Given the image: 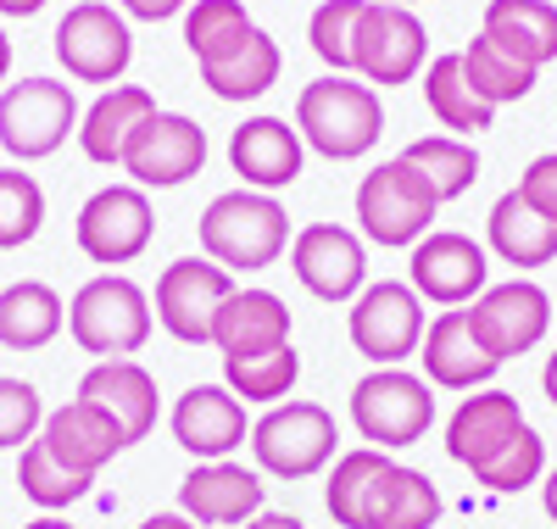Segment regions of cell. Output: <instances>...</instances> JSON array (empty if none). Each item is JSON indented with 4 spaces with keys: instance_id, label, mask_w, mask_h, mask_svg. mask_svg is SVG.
Listing matches in <instances>:
<instances>
[{
    "instance_id": "ab89813d",
    "label": "cell",
    "mask_w": 557,
    "mask_h": 529,
    "mask_svg": "<svg viewBox=\"0 0 557 529\" xmlns=\"http://www.w3.org/2000/svg\"><path fill=\"white\" fill-rule=\"evenodd\" d=\"M362 7L368 0H318V12L307 23V45L330 73H351V45H357Z\"/></svg>"
},
{
    "instance_id": "7402d4cb",
    "label": "cell",
    "mask_w": 557,
    "mask_h": 529,
    "mask_svg": "<svg viewBox=\"0 0 557 529\" xmlns=\"http://www.w3.org/2000/svg\"><path fill=\"white\" fill-rule=\"evenodd\" d=\"M524 429V407H519V396H507V391H496V384H485V391H474V396H462L457 402V413L446 418V457L457 463V468H485L507 441H513Z\"/></svg>"
},
{
    "instance_id": "3957f363",
    "label": "cell",
    "mask_w": 557,
    "mask_h": 529,
    "mask_svg": "<svg viewBox=\"0 0 557 529\" xmlns=\"http://www.w3.org/2000/svg\"><path fill=\"white\" fill-rule=\"evenodd\" d=\"M151 323H157L151 296L139 291L128 273H96L89 284H78V296L67 302V334H73V346L89 352L96 362L146 352Z\"/></svg>"
},
{
    "instance_id": "9a60e30c",
    "label": "cell",
    "mask_w": 557,
    "mask_h": 529,
    "mask_svg": "<svg viewBox=\"0 0 557 529\" xmlns=\"http://www.w3.org/2000/svg\"><path fill=\"white\" fill-rule=\"evenodd\" d=\"M469 323L480 334V346L496 362H519L524 352H535L552 329V296L535 279H502L485 284L480 302L469 307Z\"/></svg>"
},
{
    "instance_id": "8d00e7d4",
    "label": "cell",
    "mask_w": 557,
    "mask_h": 529,
    "mask_svg": "<svg viewBox=\"0 0 557 529\" xmlns=\"http://www.w3.org/2000/svg\"><path fill=\"white\" fill-rule=\"evenodd\" d=\"M89 485H96V479L73 473L67 463H57L51 452H45V441H28L23 457H17V491H23L34 507H45V513H62V507L84 502Z\"/></svg>"
},
{
    "instance_id": "7c38bea8",
    "label": "cell",
    "mask_w": 557,
    "mask_h": 529,
    "mask_svg": "<svg viewBox=\"0 0 557 529\" xmlns=\"http://www.w3.org/2000/svg\"><path fill=\"white\" fill-rule=\"evenodd\" d=\"M57 62L78 84H107L112 89L134 62L128 17L117 7H107V0H78V7H67V17L57 23Z\"/></svg>"
},
{
    "instance_id": "681fc988",
    "label": "cell",
    "mask_w": 557,
    "mask_h": 529,
    "mask_svg": "<svg viewBox=\"0 0 557 529\" xmlns=\"http://www.w3.org/2000/svg\"><path fill=\"white\" fill-rule=\"evenodd\" d=\"M23 529H78V524H67V518H57V513H39V518L23 524Z\"/></svg>"
},
{
    "instance_id": "ffe728a7",
    "label": "cell",
    "mask_w": 557,
    "mask_h": 529,
    "mask_svg": "<svg viewBox=\"0 0 557 529\" xmlns=\"http://www.w3.org/2000/svg\"><path fill=\"white\" fill-rule=\"evenodd\" d=\"M301 162H307V139L285 118H246L228 134V168L240 173L246 189H262V196L290 189L301 179Z\"/></svg>"
},
{
    "instance_id": "836d02e7",
    "label": "cell",
    "mask_w": 557,
    "mask_h": 529,
    "mask_svg": "<svg viewBox=\"0 0 557 529\" xmlns=\"http://www.w3.org/2000/svg\"><path fill=\"white\" fill-rule=\"evenodd\" d=\"M251 17L240 0H190V12H184V45H190V57L207 67V62H223L228 51H240L251 39Z\"/></svg>"
},
{
    "instance_id": "7bdbcfd3",
    "label": "cell",
    "mask_w": 557,
    "mask_h": 529,
    "mask_svg": "<svg viewBox=\"0 0 557 529\" xmlns=\"http://www.w3.org/2000/svg\"><path fill=\"white\" fill-rule=\"evenodd\" d=\"M123 17H139V23H162V17H178L190 12V0H117Z\"/></svg>"
},
{
    "instance_id": "6da1fadb",
    "label": "cell",
    "mask_w": 557,
    "mask_h": 529,
    "mask_svg": "<svg viewBox=\"0 0 557 529\" xmlns=\"http://www.w3.org/2000/svg\"><path fill=\"white\" fill-rule=\"evenodd\" d=\"M296 128L301 139L330 157V162H357L380 146L385 134V107H380V89L362 84L351 73H323L296 95Z\"/></svg>"
},
{
    "instance_id": "4fadbf2b",
    "label": "cell",
    "mask_w": 557,
    "mask_h": 529,
    "mask_svg": "<svg viewBox=\"0 0 557 529\" xmlns=\"http://www.w3.org/2000/svg\"><path fill=\"white\" fill-rule=\"evenodd\" d=\"M201 168H207V128L196 118H184V112L157 107L123 146V173L139 189H178Z\"/></svg>"
},
{
    "instance_id": "2e32d148",
    "label": "cell",
    "mask_w": 557,
    "mask_h": 529,
    "mask_svg": "<svg viewBox=\"0 0 557 529\" xmlns=\"http://www.w3.org/2000/svg\"><path fill=\"white\" fill-rule=\"evenodd\" d=\"M290 273L301 279V291L318 296L323 307H346L362 296L368 284V246L362 234L346 223H307L290 239Z\"/></svg>"
},
{
    "instance_id": "484cf974",
    "label": "cell",
    "mask_w": 557,
    "mask_h": 529,
    "mask_svg": "<svg viewBox=\"0 0 557 529\" xmlns=\"http://www.w3.org/2000/svg\"><path fill=\"white\" fill-rule=\"evenodd\" d=\"M157 112V95L146 84H112L96 95V107L78 118V151L101 168H123L128 134Z\"/></svg>"
},
{
    "instance_id": "7a4b0ae2",
    "label": "cell",
    "mask_w": 557,
    "mask_h": 529,
    "mask_svg": "<svg viewBox=\"0 0 557 529\" xmlns=\"http://www.w3.org/2000/svg\"><path fill=\"white\" fill-rule=\"evenodd\" d=\"M201 251L228 273H262L290 251V212L262 189H223L201 212Z\"/></svg>"
},
{
    "instance_id": "f1b7e54d",
    "label": "cell",
    "mask_w": 557,
    "mask_h": 529,
    "mask_svg": "<svg viewBox=\"0 0 557 529\" xmlns=\"http://www.w3.org/2000/svg\"><path fill=\"white\" fill-rule=\"evenodd\" d=\"M67 329V302L45 279H17L0 291V346L7 352H45Z\"/></svg>"
},
{
    "instance_id": "f35d334b",
    "label": "cell",
    "mask_w": 557,
    "mask_h": 529,
    "mask_svg": "<svg viewBox=\"0 0 557 529\" xmlns=\"http://www.w3.org/2000/svg\"><path fill=\"white\" fill-rule=\"evenodd\" d=\"M45 229V189L23 168H0V251H17Z\"/></svg>"
},
{
    "instance_id": "e0dca14e",
    "label": "cell",
    "mask_w": 557,
    "mask_h": 529,
    "mask_svg": "<svg viewBox=\"0 0 557 529\" xmlns=\"http://www.w3.org/2000/svg\"><path fill=\"white\" fill-rule=\"evenodd\" d=\"M168 429L196 463H223V457H235L251 441L246 402L228 391V384H190V391L173 402Z\"/></svg>"
},
{
    "instance_id": "bcb514c9",
    "label": "cell",
    "mask_w": 557,
    "mask_h": 529,
    "mask_svg": "<svg viewBox=\"0 0 557 529\" xmlns=\"http://www.w3.org/2000/svg\"><path fill=\"white\" fill-rule=\"evenodd\" d=\"M541 507H546V518L557 524V468H546V479H541Z\"/></svg>"
},
{
    "instance_id": "7dc6e473",
    "label": "cell",
    "mask_w": 557,
    "mask_h": 529,
    "mask_svg": "<svg viewBox=\"0 0 557 529\" xmlns=\"http://www.w3.org/2000/svg\"><path fill=\"white\" fill-rule=\"evenodd\" d=\"M45 12V0H0V17H34Z\"/></svg>"
},
{
    "instance_id": "74e56055",
    "label": "cell",
    "mask_w": 557,
    "mask_h": 529,
    "mask_svg": "<svg viewBox=\"0 0 557 529\" xmlns=\"http://www.w3.org/2000/svg\"><path fill=\"white\" fill-rule=\"evenodd\" d=\"M474 479H480V485H485L491 496H519V491L541 485V479H546V441L524 423L519 435L507 441L485 468H474Z\"/></svg>"
},
{
    "instance_id": "cb8c5ba5",
    "label": "cell",
    "mask_w": 557,
    "mask_h": 529,
    "mask_svg": "<svg viewBox=\"0 0 557 529\" xmlns=\"http://www.w3.org/2000/svg\"><path fill=\"white\" fill-rule=\"evenodd\" d=\"M39 441L45 452H51L57 463H67L73 473H89L96 479L117 452H128V435L101 413V407H89V402H67L57 413H45V429H39Z\"/></svg>"
},
{
    "instance_id": "e575fe53",
    "label": "cell",
    "mask_w": 557,
    "mask_h": 529,
    "mask_svg": "<svg viewBox=\"0 0 557 529\" xmlns=\"http://www.w3.org/2000/svg\"><path fill=\"white\" fill-rule=\"evenodd\" d=\"M462 73H469V84L480 89V101H491V107L524 101V95L535 89V67H524L519 57H507L491 34L469 39V51H462Z\"/></svg>"
},
{
    "instance_id": "f546056e",
    "label": "cell",
    "mask_w": 557,
    "mask_h": 529,
    "mask_svg": "<svg viewBox=\"0 0 557 529\" xmlns=\"http://www.w3.org/2000/svg\"><path fill=\"white\" fill-rule=\"evenodd\" d=\"M424 101H430L435 123L451 128L457 139H469V134L496 123V107L480 101V89L469 84V73H462V51H446L424 67Z\"/></svg>"
},
{
    "instance_id": "1f68e13d",
    "label": "cell",
    "mask_w": 557,
    "mask_h": 529,
    "mask_svg": "<svg viewBox=\"0 0 557 529\" xmlns=\"http://www.w3.org/2000/svg\"><path fill=\"white\" fill-rule=\"evenodd\" d=\"M407 168L424 173V184L435 189V201H457V196H469L474 179H480V151L469 146V139H457V134H424V139H412V146L401 151Z\"/></svg>"
},
{
    "instance_id": "f6af8a7d",
    "label": "cell",
    "mask_w": 557,
    "mask_h": 529,
    "mask_svg": "<svg viewBox=\"0 0 557 529\" xmlns=\"http://www.w3.org/2000/svg\"><path fill=\"white\" fill-rule=\"evenodd\" d=\"M139 529H201V524H190L184 513H151V518L139 524Z\"/></svg>"
},
{
    "instance_id": "52a82bcc",
    "label": "cell",
    "mask_w": 557,
    "mask_h": 529,
    "mask_svg": "<svg viewBox=\"0 0 557 529\" xmlns=\"http://www.w3.org/2000/svg\"><path fill=\"white\" fill-rule=\"evenodd\" d=\"M424 296L407 279H368L362 296L346 312V334L351 346L374 362V368H401L407 357H418L424 341Z\"/></svg>"
},
{
    "instance_id": "83f0119b",
    "label": "cell",
    "mask_w": 557,
    "mask_h": 529,
    "mask_svg": "<svg viewBox=\"0 0 557 529\" xmlns=\"http://www.w3.org/2000/svg\"><path fill=\"white\" fill-rule=\"evenodd\" d=\"M480 34L541 73L546 62H557V0H491Z\"/></svg>"
},
{
    "instance_id": "c3c4849f",
    "label": "cell",
    "mask_w": 557,
    "mask_h": 529,
    "mask_svg": "<svg viewBox=\"0 0 557 529\" xmlns=\"http://www.w3.org/2000/svg\"><path fill=\"white\" fill-rule=\"evenodd\" d=\"M541 391H546V402L557 407V352L546 357V368H541Z\"/></svg>"
},
{
    "instance_id": "d4e9b609",
    "label": "cell",
    "mask_w": 557,
    "mask_h": 529,
    "mask_svg": "<svg viewBox=\"0 0 557 529\" xmlns=\"http://www.w3.org/2000/svg\"><path fill=\"white\" fill-rule=\"evenodd\" d=\"M441 513H446L441 485L424 468H407L396 457L362 496V529H435Z\"/></svg>"
},
{
    "instance_id": "ac0fdd59",
    "label": "cell",
    "mask_w": 557,
    "mask_h": 529,
    "mask_svg": "<svg viewBox=\"0 0 557 529\" xmlns=\"http://www.w3.org/2000/svg\"><path fill=\"white\" fill-rule=\"evenodd\" d=\"M262 502H268L262 473L235 463V457L196 463L178 485V513L190 524H201V529H240L262 513Z\"/></svg>"
},
{
    "instance_id": "8992f818",
    "label": "cell",
    "mask_w": 557,
    "mask_h": 529,
    "mask_svg": "<svg viewBox=\"0 0 557 529\" xmlns=\"http://www.w3.org/2000/svg\"><path fill=\"white\" fill-rule=\"evenodd\" d=\"M341 429H335V413L318 407V402H278L268 407L257 423H251V457H257V473H273V479H312L323 473L341 452Z\"/></svg>"
},
{
    "instance_id": "d6986e66",
    "label": "cell",
    "mask_w": 557,
    "mask_h": 529,
    "mask_svg": "<svg viewBox=\"0 0 557 529\" xmlns=\"http://www.w3.org/2000/svg\"><path fill=\"white\" fill-rule=\"evenodd\" d=\"M418 357H424V379L435 391H485L496 379V357L480 346V334L469 323V307H446L430 318L424 341H418Z\"/></svg>"
},
{
    "instance_id": "d6a6232c",
    "label": "cell",
    "mask_w": 557,
    "mask_h": 529,
    "mask_svg": "<svg viewBox=\"0 0 557 529\" xmlns=\"http://www.w3.org/2000/svg\"><path fill=\"white\" fill-rule=\"evenodd\" d=\"M296 379H301V352L296 341L278 346V352H262V357H235L223 362V384L235 391L246 407H278L296 396Z\"/></svg>"
},
{
    "instance_id": "277c9868",
    "label": "cell",
    "mask_w": 557,
    "mask_h": 529,
    "mask_svg": "<svg viewBox=\"0 0 557 529\" xmlns=\"http://www.w3.org/2000/svg\"><path fill=\"white\" fill-rule=\"evenodd\" d=\"M351 423L368 446L401 452L430 435L435 423V384L412 368H368L351 384Z\"/></svg>"
},
{
    "instance_id": "5bb4252c",
    "label": "cell",
    "mask_w": 557,
    "mask_h": 529,
    "mask_svg": "<svg viewBox=\"0 0 557 529\" xmlns=\"http://www.w3.org/2000/svg\"><path fill=\"white\" fill-rule=\"evenodd\" d=\"M407 284L424 302L446 307H474L480 291L491 284V257L480 239L457 234V229H430L418 246L407 251Z\"/></svg>"
},
{
    "instance_id": "30bf717a",
    "label": "cell",
    "mask_w": 557,
    "mask_h": 529,
    "mask_svg": "<svg viewBox=\"0 0 557 529\" xmlns=\"http://www.w3.org/2000/svg\"><path fill=\"white\" fill-rule=\"evenodd\" d=\"M157 234V207L139 184H107L96 189L84 207H78V223H73V239L89 262H101L107 273L134 262L139 251L151 246Z\"/></svg>"
},
{
    "instance_id": "8fae6325",
    "label": "cell",
    "mask_w": 557,
    "mask_h": 529,
    "mask_svg": "<svg viewBox=\"0 0 557 529\" xmlns=\"http://www.w3.org/2000/svg\"><path fill=\"white\" fill-rule=\"evenodd\" d=\"M235 296V273L218 268L212 257H178L157 273V323L178 346H212L218 307Z\"/></svg>"
},
{
    "instance_id": "d590c367",
    "label": "cell",
    "mask_w": 557,
    "mask_h": 529,
    "mask_svg": "<svg viewBox=\"0 0 557 529\" xmlns=\"http://www.w3.org/2000/svg\"><path fill=\"white\" fill-rule=\"evenodd\" d=\"M385 468H391V452H380V446H351L335 457L330 485H323V507H330V518L341 529H362V496Z\"/></svg>"
},
{
    "instance_id": "816d5d0a",
    "label": "cell",
    "mask_w": 557,
    "mask_h": 529,
    "mask_svg": "<svg viewBox=\"0 0 557 529\" xmlns=\"http://www.w3.org/2000/svg\"><path fill=\"white\" fill-rule=\"evenodd\" d=\"M396 7H418V0H396Z\"/></svg>"
},
{
    "instance_id": "f907efd6",
    "label": "cell",
    "mask_w": 557,
    "mask_h": 529,
    "mask_svg": "<svg viewBox=\"0 0 557 529\" xmlns=\"http://www.w3.org/2000/svg\"><path fill=\"white\" fill-rule=\"evenodd\" d=\"M7 73H12V39H7V28H0V84H7Z\"/></svg>"
},
{
    "instance_id": "603a6c76",
    "label": "cell",
    "mask_w": 557,
    "mask_h": 529,
    "mask_svg": "<svg viewBox=\"0 0 557 529\" xmlns=\"http://www.w3.org/2000/svg\"><path fill=\"white\" fill-rule=\"evenodd\" d=\"M212 346L223 352V362L235 357H262L290 346V307L273 291H257V284H235V296L218 307L212 323Z\"/></svg>"
},
{
    "instance_id": "60d3db41",
    "label": "cell",
    "mask_w": 557,
    "mask_h": 529,
    "mask_svg": "<svg viewBox=\"0 0 557 529\" xmlns=\"http://www.w3.org/2000/svg\"><path fill=\"white\" fill-rule=\"evenodd\" d=\"M45 429V402L28 379L0 373V452H23Z\"/></svg>"
},
{
    "instance_id": "ee69618b",
    "label": "cell",
    "mask_w": 557,
    "mask_h": 529,
    "mask_svg": "<svg viewBox=\"0 0 557 529\" xmlns=\"http://www.w3.org/2000/svg\"><path fill=\"white\" fill-rule=\"evenodd\" d=\"M240 529H307V524H301L296 513H268V507H262V513H257L251 524H240Z\"/></svg>"
},
{
    "instance_id": "44dd1931",
    "label": "cell",
    "mask_w": 557,
    "mask_h": 529,
    "mask_svg": "<svg viewBox=\"0 0 557 529\" xmlns=\"http://www.w3.org/2000/svg\"><path fill=\"white\" fill-rule=\"evenodd\" d=\"M78 402L101 407L123 435L128 446L146 441L157 429V413H162V396H157V379L139 357H112V362H96L84 379H78Z\"/></svg>"
},
{
    "instance_id": "9c48e42d",
    "label": "cell",
    "mask_w": 557,
    "mask_h": 529,
    "mask_svg": "<svg viewBox=\"0 0 557 529\" xmlns=\"http://www.w3.org/2000/svg\"><path fill=\"white\" fill-rule=\"evenodd\" d=\"M424 51H430V34L412 7H396V0H368L362 7L357 45H351V73L362 84L374 89L412 84L424 73Z\"/></svg>"
},
{
    "instance_id": "4dcf8cb0",
    "label": "cell",
    "mask_w": 557,
    "mask_h": 529,
    "mask_svg": "<svg viewBox=\"0 0 557 529\" xmlns=\"http://www.w3.org/2000/svg\"><path fill=\"white\" fill-rule=\"evenodd\" d=\"M278 73H285V57H278L273 34L251 28V39L240 45V51H228L223 62L201 67V84L218 95V101H257V95H268L278 84Z\"/></svg>"
},
{
    "instance_id": "4316f807",
    "label": "cell",
    "mask_w": 557,
    "mask_h": 529,
    "mask_svg": "<svg viewBox=\"0 0 557 529\" xmlns=\"http://www.w3.org/2000/svg\"><path fill=\"white\" fill-rule=\"evenodd\" d=\"M485 246L519 273H535L546 262H557V223L541 218L519 189H507V196H496L491 218H485Z\"/></svg>"
},
{
    "instance_id": "5b68a950",
    "label": "cell",
    "mask_w": 557,
    "mask_h": 529,
    "mask_svg": "<svg viewBox=\"0 0 557 529\" xmlns=\"http://www.w3.org/2000/svg\"><path fill=\"white\" fill-rule=\"evenodd\" d=\"M435 212H441L435 189L401 157L380 162L357 184V229H362V239H374L385 251H412L435 229Z\"/></svg>"
},
{
    "instance_id": "b9f144b4",
    "label": "cell",
    "mask_w": 557,
    "mask_h": 529,
    "mask_svg": "<svg viewBox=\"0 0 557 529\" xmlns=\"http://www.w3.org/2000/svg\"><path fill=\"white\" fill-rule=\"evenodd\" d=\"M519 196L541 212V218H552L557 223V151H546V157H535L524 173H519Z\"/></svg>"
},
{
    "instance_id": "ba28073f",
    "label": "cell",
    "mask_w": 557,
    "mask_h": 529,
    "mask_svg": "<svg viewBox=\"0 0 557 529\" xmlns=\"http://www.w3.org/2000/svg\"><path fill=\"white\" fill-rule=\"evenodd\" d=\"M78 134V101L57 78H23L0 89V146L17 162H45Z\"/></svg>"
}]
</instances>
